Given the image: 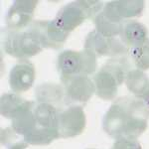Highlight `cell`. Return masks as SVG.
I'll list each match as a JSON object with an SVG mask.
<instances>
[{
    "label": "cell",
    "instance_id": "1",
    "mask_svg": "<svg viewBox=\"0 0 149 149\" xmlns=\"http://www.w3.org/2000/svg\"><path fill=\"white\" fill-rule=\"evenodd\" d=\"M60 109L45 102H28L15 118L11 127L31 145H48L60 137Z\"/></svg>",
    "mask_w": 149,
    "mask_h": 149
},
{
    "label": "cell",
    "instance_id": "2",
    "mask_svg": "<svg viewBox=\"0 0 149 149\" xmlns=\"http://www.w3.org/2000/svg\"><path fill=\"white\" fill-rule=\"evenodd\" d=\"M149 105L134 97H120L110 105L102 120L112 138H138L148 125Z\"/></svg>",
    "mask_w": 149,
    "mask_h": 149
},
{
    "label": "cell",
    "instance_id": "3",
    "mask_svg": "<svg viewBox=\"0 0 149 149\" xmlns=\"http://www.w3.org/2000/svg\"><path fill=\"white\" fill-rule=\"evenodd\" d=\"M129 71L126 60L120 57L109 60L93 78L97 97L104 100H113L118 86L122 85Z\"/></svg>",
    "mask_w": 149,
    "mask_h": 149
},
{
    "label": "cell",
    "instance_id": "4",
    "mask_svg": "<svg viewBox=\"0 0 149 149\" xmlns=\"http://www.w3.org/2000/svg\"><path fill=\"white\" fill-rule=\"evenodd\" d=\"M102 8V1H74L62 7L54 21L64 32L71 34L86 19H95Z\"/></svg>",
    "mask_w": 149,
    "mask_h": 149
},
{
    "label": "cell",
    "instance_id": "5",
    "mask_svg": "<svg viewBox=\"0 0 149 149\" xmlns=\"http://www.w3.org/2000/svg\"><path fill=\"white\" fill-rule=\"evenodd\" d=\"M2 48L6 54L21 60L35 56L44 49L30 28L13 31L7 27L2 30Z\"/></svg>",
    "mask_w": 149,
    "mask_h": 149
},
{
    "label": "cell",
    "instance_id": "6",
    "mask_svg": "<svg viewBox=\"0 0 149 149\" xmlns=\"http://www.w3.org/2000/svg\"><path fill=\"white\" fill-rule=\"evenodd\" d=\"M97 58L88 49L80 52L73 50L62 52L57 60V69L60 77L93 74L97 70Z\"/></svg>",
    "mask_w": 149,
    "mask_h": 149
},
{
    "label": "cell",
    "instance_id": "7",
    "mask_svg": "<svg viewBox=\"0 0 149 149\" xmlns=\"http://www.w3.org/2000/svg\"><path fill=\"white\" fill-rule=\"evenodd\" d=\"M61 81L65 91L66 102L86 103L95 93V86L88 76L61 77Z\"/></svg>",
    "mask_w": 149,
    "mask_h": 149
},
{
    "label": "cell",
    "instance_id": "8",
    "mask_svg": "<svg viewBox=\"0 0 149 149\" xmlns=\"http://www.w3.org/2000/svg\"><path fill=\"white\" fill-rule=\"evenodd\" d=\"M85 49L91 50L97 57L109 56L119 58L128 52V49L119 38H107L97 30L92 31L86 36Z\"/></svg>",
    "mask_w": 149,
    "mask_h": 149
},
{
    "label": "cell",
    "instance_id": "9",
    "mask_svg": "<svg viewBox=\"0 0 149 149\" xmlns=\"http://www.w3.org/2000/svg\"><path fill=\"white\" fill-rule=\"evenodd\" d=\"M28 28H30L37 36L43 48L54 50L61 49L70 35L64 32L54 20L33 21Z\"/></svg>",
    "mask_w": 149,
    "mask_h": 149
},
{
    "label": "cell",
    "instance_id": "10",
    "mask_svg": "<svg viewBox=\"0 0 149 149\" xmlns=\"http://www.w3.org/2000/svg\"><path fill=\"white\" fill-rule=\"evenodd\" d=\"M86 124V114L83 107L73 105L59 113L60 137L69 138L78 136L84 132Z\"/></svg>",
    "mask_w": 149,
    "mask_h": 149
},
{
    "label": "cell",
    "instance_id": "11",
    "mask_svg": "<svg viewBox=\"0 0 149 149\" xmlns=\"http://www.w3.org/2000/svg\"><path fill=\"white\" fill-rule=\"evenodd\" d=\"M39 2L36 0H16L12 3L6 15L7 28L13 31H22L33 22L34 11Z\"/></svg>",
    "mask_w": 149,
    "mask_h": 149
},
{
    "label": "cell",
    "instance_id": "12",
    "mask_svg": "<svg viewBox=\"0 0 149 149\" xmlns=\"http://www.w3.org/2000/svg\"><path fill=\"white\" fill-rule=\"evenodd\" d=\"M144 7L145 2L141 0H118L107 2L102 11L109 18L118 22H123L124 19L140 17Z\"/></svg>",
    "mask_w": 149,
    "mask_h": 149
},
{
    "label": "cell",
    "instance_id": "13",
    "mask_svg": "<svg viewBox=\"0 0 149 149\" xmlns=\"http://www.w3.org/2000/svg\"><path fill=\"white\" fill-rule=\"evenodd\" d=\"M36 71L34 65L29 60H20L12 68L9 74V85L15 93L27 92L32 88L35 81Z\"/></svg>",
    "mask_w": 149,
    "mask_h": 149
},
{
    "label": "cell",
    "instance_id": "14",
    "mask_svg": "<svg viewBox=\"0 0 149 149\" xmlns=\"http://www.w3.org/2000/svg\"><path fill=\"white\" fill-rule=\"evenodd\" d=\"M119 39L127 49L140 47L149 40L148 30L142 23L136 20H124Z\"/></svg>",
    "mask_w": 149,
    "mask_h": 149
},
{
    "label": "cell",
    "instance_id": "15",
    "mask_svg": "<svg viewBox=\"0 0 149 149\" xmlns=\"http://www.w3.org/2000/svg\"><path fill=\"white\" fill-rule=\"evenodd\" d=\"M125 85L134 97L149 105V78L140 70H130L125 79Z\"/></svg>",
    "mask_w": 149,
    "mask_h": 149
},
{
    "label": "cell",
    "instance_id": "16",
    "mask_svg": "<svg viewBox=\"0 0 149 149\" xmlns=\"http://www.w3.org/2000/svg\"><path fill=\"white\" fill-rule=\"evenodd\" d=\"M38 102H45L60 109V105L65 97L64 88L56 84H43L36 88Z\"/></svg>",
    "mask_w": 149,
    "mask_h": 149
},
{
    "label": "cell",
    "instance_id": "17",
    "mask_svg": "<svg viewBox=\"0 0 149 149\" xmlns=\"http://www.w3.org/2000/svg\"><path fill=\"white\" fill-rule=\"evenodd\" d=\"M29 100H24L17 93H3L0 100L1 115L8 119H13L22 111Z\"/></svg>",
    "mask_w": 149,
    "mask_h": 149
},
{
    "label": "cell",
    "instance_id": "18",
    "mask_svg": "<svg viewBox=\"0 0 149 149\" xmlns=\"http://www.w3.org/2000/svg\"><path fill=\"white\" fill-rule=\"evenodd\" d=\"M95 25V30L107 38H116L119 36L121 31V26L123 22H118L107 16L102 11L95 16L93 19Z\"/></svg>",
    "mask_w": 149,
    "mask_h": 149
},
{
    "label": "cell",
    "instance_id": "19",
    "mask_svg": "<svg viewBox=\"0 0 149 149\" xmlns=\"http://www.w3.org/2000/svg\"><path fill=\"white\" fill-rule=\"evenodd\" d=\"M129 54L138 70L142 72L149 70V40L142 46L130 49Z\"/></svg>",
    "mask_w": 149,
    "mask_h": 149
},
{
    "label": "cell",
    "instance_id": "20",
    "mask_svg": "<svg viewBox=\"0 0 149 149\" xmlns=\"http://www.w3.org/2000/svg\"><path fill=\"white\" fill-rule=\"evenodd\" d=\"M17 135L19 134L14 131L12 127L2 129L1 130V143L7 146L8 149H27L29 144L25 140H18Z\"/></svg>",
    "mask_w": 149,
    "mask_h": 149
},
{
    "label": "cell",
    "instance_id": "21",
    "mask_svg": "<svg viewBox=\"0 0 149 149\" xmlns=\"http://www.w3.org/2000/svg\"><path fill=\"white\" fill-rule=\"evenodd\" d=\"M111 149H142L137 139L118 138L115 140Z\"/></svg>",
    "mask_w": 149,
    "mask_h": 149
}]
</instances>
